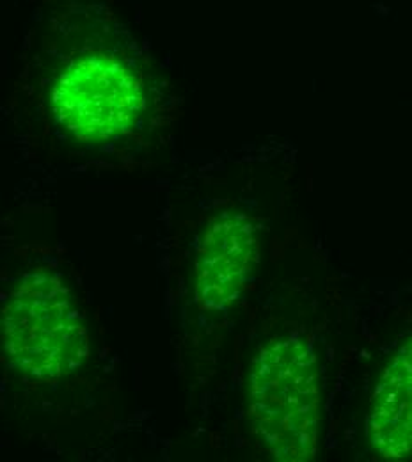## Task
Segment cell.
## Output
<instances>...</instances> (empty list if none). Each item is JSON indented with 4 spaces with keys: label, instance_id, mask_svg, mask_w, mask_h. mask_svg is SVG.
I'll list each match as a JSON object with an SVG mask.
<instances>
[{
    "label": "cell",
    "instance_id": "1",
    "mask_svg": "<svg viewBox=\"0 0 412 462\" xmlns=\"http://www.w3.org/2000/svg\"><path fill=\"white\" fill-rule=\"evenodd\" d=\"M249 414L263 448L278 461H311L318 438L315 354L297 337L274 338L251 372Z\"/></svg>",
    "mask_w": 412,
    "mask_h": 462
},
{
    "label": "cell",
    "instance_id": "2",
    "mask_svg": "<svg viewBox=\"0 0 412 462\" xmlns=\"http://www.w3.org/2000/svg\"><path fill=\"white\" fill-rule=\"evenodd\" d=\"M2 340L11 365L34 381L73 374L89 354V337L69 290L58 276L31 273L7 295Z\"/></svg>",
    "mask_w": 412,
    "mask_h": 462
},
{
    "label": "cell",
    "instance_id": "3",
    "mask_svg": "<svg viewBox=\"0 0 412 462\" xmlns=\"http://www.w3.org/2000/svg\"><path fill=\"white\" fill-rule=\"evenodd\" d=\"M142 111L137 77L105 56L75 59L54 88V113L80 141H107L126 132Z\"/></svg>",
    "mask_w": 412,
    "mask_h": 462
},
{
    "label": "cell",
    "instance_id": "4",
    "mask_svg": "<svg viewBox=\"0 0 412 462\" xmlns=\"http://www.w3.org/2000/svg\"><path fill=\"white\" fill-rule=\"evenodd\" d=\"M258 258V236L243 216L226 214L205 230L196 260V297L203 310H226Z\"/></svg>",
    "mask_w": 412,
    "mask_h": 462
},
{
    "label": "cell",
    "instance_id": "5",
    "mask_svg": "<svg viewBox=\"0 0 412 462\" xmlns=\"http://www.w3.org/2000/svg\"><path fill=\"white\" fill-rule=\"evenodd\" d=\"M368 438L382 459L412 456V338L398 348L375 388Z\"/></svg>",
    "mask_w": 412,
    "mask_h": 462
}]
</instances>
